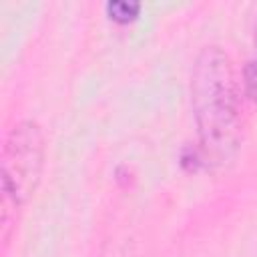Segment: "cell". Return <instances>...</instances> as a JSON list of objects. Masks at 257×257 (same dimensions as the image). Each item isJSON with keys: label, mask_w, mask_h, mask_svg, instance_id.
Segmentation results:
<instances>
[{"label": "cell", "mask_w": 257, "mask_h": 257, "mask_svg": "<svg viewBox=\"0 0 257 257\" xmlns=\"http://www.w3.org/2000/svg\"><path fill=\"white\" fill-rule=\"evenodd\" d=\"M191 104L201 163L225 165L241 143V96L233 60L223 48L207 46L199 52L191 74Z\"/></svg>", "instance_id": "1"}, {"label": "cell", "mask_w": 257, "mask_h": 257, "mask_svg": "<svg viewBox=\"0 0 257 257\" xmlns=\"http://www.w3.org/2000/svg\"><path fill=\"white\" fill-rule=\"evenodd\" d=\"M243 84L249 98L257 100V24H255V54L249 58L245 72H243Z\"/></svg>", "instance_id": "4"}, {"label": "cell", "mask_w": 257, "mask_h": 257, "mask_svg": "<svg viewBox=\"0 0 257 257\" xmlns=\"http://www.w3.org/2000/svg\"><path fill=\"white\" fill-rule=\"evenodd\" d=\"M44 159L42 131L32 120H22L6 137L2 153V227L8 239L10 209L22 207L34 193Z\"/></svg>", "instance_id": "2"}, {"label": "cell", "mask_w": 257, "mask_h": 257, "mask_svg": "<svg viewBox=\"0 0 257 257\" xmlns=\"http://www.w3.org/2000/svg\"><path fill=\"white\" fill-rule=\"evenodd\" d=\"M141 4L139 2H124V0H114L106 4V14L110 20L118 22V24H126L131 20H135L139 16Z\"/></svg>", "instance_id": "3"}]
</instances>
